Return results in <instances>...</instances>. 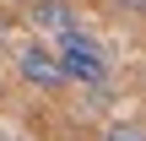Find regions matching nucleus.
I'll return each instance as SVG.
<instances>
[{"instance_id": "obj_1", "label": "nucleus", "mask_w": 146, "mask_h": 141, "mask_svg": "<svg viewBox=\"0 0 146 141\" xmlns=\"http://www.w3.org/2000/svg\"><path fill=\"white\" fill-rule=\"evenodd\" d=\"M54 60H60L65 82H76V87H103V82L114 76V60H108V49H103L92 33H81V27L60 33V49H54Z\"/></svg>"}, {"instance_id": "obj_2", "label": "nucleus", "mask_w": 146, "mask_h": 141, "mask_svg": "<svg viewBox=\"0 0 146 141\" xmlns=\"http://www.w3.org/2000/svg\"><path fill=\"white\" fill-rule=\"evenodd\" d=\"M16 71H22V82L38 87V92H60V87H65V71H60L54 49H43V43H22V49H16Z\"/></svg>"}, {"instance_id": "obj_3", "label": "nucleus", "mask_w": 146, "mask_h": 141, "mask_svg": "<svg viewBox=\"0 0 146 141\" xmlns=\"http://www.w3.org/2000/svg\"><path fill=\"white\" fill-rule=\"evenodd\" d=\"M22 11H27V22H33L38 33H54V38L76 27V5H70V0H27Z\"/></svg>"}, {"instance_id": "obj_4", "label": "nucleus", "mask_w": 146, "mask_h": 141, "mask_svg": "<svg viewBox=\"0 0 146 141\" xmlns=\"http://www.w3.org/2000/svg\"><path fill=\"white\" fill-rule=\"evenodd\" d=\"M103 141H146V130H141V125H108Z\"/></svg>"}, {"instance_id": "obj_5", "label": "nucleus", "mask_w": 146, "mask_h": 141, "mask_svg": "<svg viewBox=\"0 0 146 141\" xmlns=\"http://www.w3.org/2000/svg\"><path fill=\"white\" fill-rule=\"evenodd\" d=\"M119 5V16H146V0H114Z\"/></svg>"}, {"instance_id": "obj_6", "label": "nucleus", "mask_w": 146, "mask_h": 141, "mask_svg": "<svg viewBox=\"0 0 146 141\" xmlns=\"http://www.w3.org/2000/svg\"><path fill=\"white\" fill-rule=\"evenodd\" d=\"M0 141H22V136H0Z\"/></svg>"}, {"instance_id": "obj_7", "label": "nucleus", "mask_w": 146, "mask_h": 141, "mask_svg": "<svg viewBox=\"0 0 146 141\" xmlns=\"http://www.w3.org/2000/svg\"><path fill=\"white\" fill-rule=\"evenodd\" d=\"M16 5H27V0H16Z\"/></svg>"}]
</instances>
